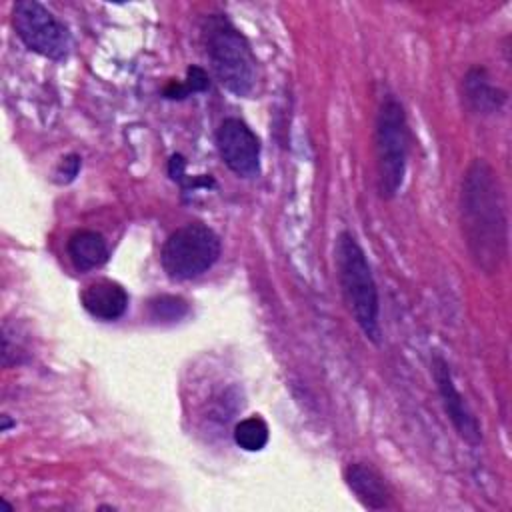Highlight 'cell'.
<instances>
[{"label": "cell", "instance_id": "obj_1", "mask_svg": "<svg viewBox=\"0 0 512 512\" xmlns=\"http://www.w3.org/2000/svg\"><path fill=\"white\" fill-rule=\"evenodd\" d=\"M460 222L474 264L486 274L498 272L508 252V214L498 174L484 158L464 172Z\"/></svg>", "mask_w": 512, "mask_h": 512}, {"label": "cell", "instance_id": "obj_2", "mask_svg": "<svg viewBox=\"0 0 512 512\" xmlns=\"http://www.w3.org/2000/svg\"><path fill=\"white\" fill-rule=\"evenodd\" d=\"M202 42L218 82L236 96H248L256 84V58L248 40L222 14L202 22Z\"/></svg>", "mask_w": 512, "mask_h": 512}, {"label": "cell", "instance_id": "obj_3", "mask_svg": "<svg viewBox=\"0 0 512 512\" xmlns=\"http://www.w3.org/2000/svg\"><path fill=\"white\" fill-rule=\"evenodd\" d=\"M334 254L340 288L354 322L370 342L380 344L378 288L362 246L348 230H342L336 238Z\"/></svg>", "mask_w": 512, "mask_h": 512}, {"label": "cell", "instance_id": "obj_4", "mask_svg": "<svg viewBox=\"0 0 512 512\" xmlns=\"http://www.w3.org/2000/svg\"><path fill=\"white\" fill-rule=\"evenodd\" d=\"M408 158V122L404 106L386 94L376 114V172L378 192L390 200L398 194Z\"/></svg>", "mask_w": 512, "mask_h": 512}, {"label": "cell", "instance_id": "obj_5", "mask_svg": "<svg viewBox=\"0 0 512 512\" xmlns=\"http://www.w3.org/2000/svg\"><path fill=\"white\" fill-rule=\"evenodd\" d=\"M218 256V234L202 222H190L176 228L166 238L160 262L172 280H192L208 272L216 264Z\"/></svg>", "mask_w": 512, "mask_h": 512}, {"label": "cell", "instance_id": "obj_6", "mask_svg": "<svg viewBox=\"0 0 512 512\" xmlns=\"http://www.w3.org/2000/svg\"><path fill=\"white\" fill-rule=\"evenodd\" d=\"M12 26L22 44L50 60L66 58L70 50L68 28L40 2L20 0L12 8Z\"/></svg>", "mask_w": 512, "mask_h": 512}, {"label": "cell", "instance_id": "obj_7", "mask_svg": "<svg viewBox=\"0 0 512 512\" xmlns=\"http://www.w3.org/2000/svg\"><path fill=\"white\" fill-rule=\"evenodd\" d=\"M216 146L222 162L242 178L260 172V140L240 118H226L216 132Z\"/></svg>", "mask_w": 512, "mask_h": 512}, {"label": "cell", "instance_id": "obj_8", "mask_svg": "<svg viewBox=\"0 0 512 512\" xmlns=\"http://www.w3.org/2000/svg\"><path fill=\"white\" fill-rule=\"evenodd\" d=\"M432 376H434L438 394L442 398V406H444L454 430L458 432V436L464 442H468L470 446H478L482 442V428H480L474 412L466 404L464 396L456 388L448 362L440 354L432 356Z\"/></svg>", "mask_w": 512, "mask_h": 512}, {"label": "cell", "instance_id": "obj_9", "mask_svg": "<svg viewBox=\"0 0 512 512\" xmlns=\"http://www.w3.org/2000/svg\"><path fill=\"white\" fill-rule=\"evenodd\" d=\"M80 302L86 308V312L98 320H118L126 308H128V294L122 288V284L108 280V278H100L90 282L82 294H80Z\"/></svg>", "mask_w": 512, "mask_h": 512}, {"label": "cell", "instance_id": "obj_10", "mask_svg": "<svg viewBox=\"0 0 512 512\" xmlns=\"http://www.w3.org/2000/svg\"><path fill=\"white\" fill-rule=\"evenodd\" d=\"M348 488L356 494L362 506L370 510H384L390 506V490L384 478L364 462H352L344 470Z\"/></svg>", "mask_w": 512, "mask_h": 512}, {"label": "cell", "instance_id": "obj_11", "mask_svg": "<svg viewBox=\"0 0 512 512\" xmlns=\"http://www.w3.org/2000/svg\"><path fill=\"white\" fill-rule=\"evenodd\" d=\"M462 94L470 110L476 114L498 112L506 102V92L496 88L482 68H470L466 72L462 78Z\"/></svg>", "mask_w": 512, "mask_h": 512}, {"label": "cell", "instance_id": "obj_12", "mask_svg": "<svg viewBox=\"0 0 512 512\" xmlns=\"http://www.w3.org/2000/svg\"><path fill=\"white\" fill-rule=\"evenodd\" d=\"M68 256L78 270L86 272L100 268L108 260V246L102 234L94 230H76L68 238Z\"/></svg>", "mask_w": 512, "mask_h": 512}, {"label": "cell", "instance_id": "obj_13", "mask_svg": "<svg viewBox=\"0 0 512 512\" xmlns=\"http://www.w3.org/2000/svg\"><path fill=\"white\" fill-rule=\"evenodd\" d=\"M234 442L248 452H258L268 444V424L260 416H248L234 426Z\"/></svg>", "mask_w": 512, "mask_h": 512}, {"label": "cell", "instance_id": "obj_14", "mask_svg": "<svg viewBox=\"0 0 512 512\" xmlns=\"http://www.w3.org/2000/svg\"><path fill=\"white\" fill-rule=\"evenodd\" d=\"M148 312H150V318L156 322H178L180 318L186 316L188 304L180 296L162 294L148 302Z\"/></svg>", "mask_w": 512, "mask_h": 512}, {"label": "cell", "instance_id": "obj_15", "mask_svg": "<svg viewBox=\"0 0 512 512\" xmlns=\"http://www.w3.org/2000/svg\"><path fill=\"white\" fill-rule=\"evenodd\" d=\"M208 76L200 66H190L186 72V82H182L186 96L192 92H204L208 88Z\"/></svg>", "mask_w": 512, "mask_h": 512}, {"label": "cell", "instance_id": "obj_16", "mask_svg": "<svg viewBox=\"0 0 512 512\" xmlns=\"http://www.w3.org/2000/svg\"><path fill=\"white\" fill-rule=\"evenodd\" d=\"M80 156H76V154H70V156H66V158H62V162H60V166H58V176H66V180L64 182H70L76 174H78V170H80Z\"/></svg>", "mask_w": 512, "mask_h": 512}, {"label": "cell", "instance_id": "obj_17", "mask_svg": "<svg viewBox=\"0 0 512 512\" xmlns=\"http://www.w3.org/2000/svg\"><path fill=\"white\" fill-rule=\"evenodd\" d=\"M0 418H2V432H8V428L12 426V422L8 420V414H2Z\"/></svg>", "mask_w": 512, "mask_h": 512}]
</instances>
